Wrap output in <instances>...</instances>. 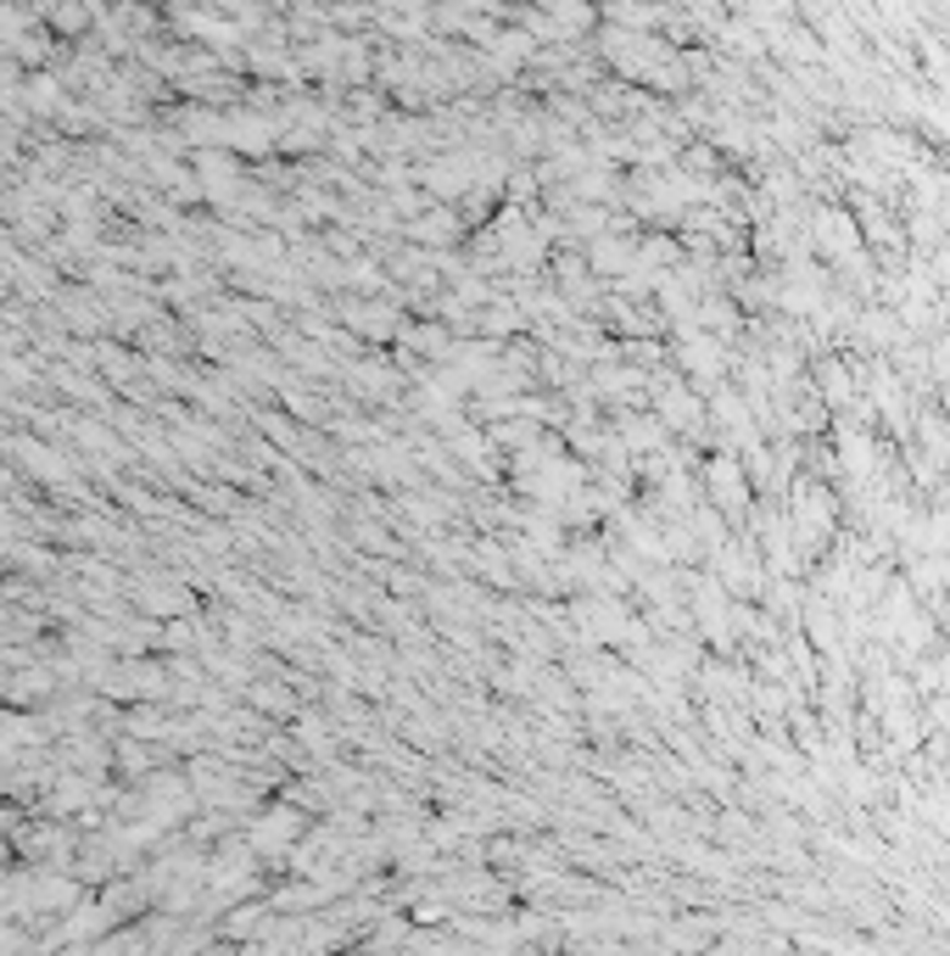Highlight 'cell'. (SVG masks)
Masks as SVG:
<instances>
[{
	"label": "cell",
	"instance_id": "obj_1",
	"mask_svg": "<svg viewBox=\"0 0 950 956\" xmlns=\"http://www.w3.org/2000/svg\"><path fill=\"white\" fill-rule=\"evenodd\" d=\"M682 364L699 375V380H716L722 375V347L704 337V330H688V342H682Z\"/></svg>",
	"mask_w": 950,
	"mask_h": 956
}]
</instances>
